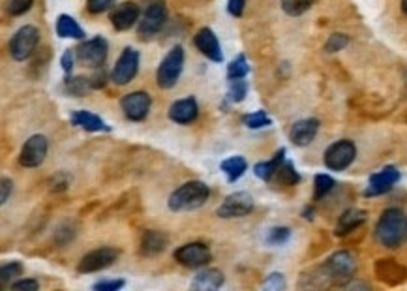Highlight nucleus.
Segmentation results:
<instances>
[{"instance_id":"obj_17","label":"nucleus","mask_w":407,"mask_h":291,"mask_svg":"<svg viewBox=\"0 0 407 291\" xmlns=\"http://www.w3.org/2000/svg\"><path fill=\"white\" fill-rule=\"evenodd\" d=\"M193 45L197 48L201 55L212 60V62H224V53H222V45H219L218 36L215 31L209 27L197 31V34L193 36Z\"/></svg>"},{"instance_id":"obj_46","label":"nucleus","mask_w":407,"mask_h":291,"mask_svg":"<svg viewBox=\"0 0 407 291\" xmlns=\"http://www.w3.org/2000/svg\"><path fill=\"white\" fill-rule=\"evenodd\" d=\"M0 190H2V194H0V203L6 205L11 196V190H13V182H11V179L4 177V179L0 180Z\"/></svg>"},{"instance_id":"obj_8","label":"nucleus","mask_w":407,"mask_h":291,"mask_svg":"<svg viewBox=\"0 0 407 291\" xmlns=\"http://www.w3.org/2000/svg\"><path fill=\"white\" fill-rule=\"evenodd\" d=\"M77 60L87 68H99L104 66L105 60H107V53H109V43L104 36H94L90 40H85L77 49Z\"/></svg>"},{"instance_id":"obj_9","label":"nucleus","mask_w":407,"mask_h":291,"mask_svg":"<svg viewBox=\"0 0 407 291\" xmlns=\"http://www.w3.org/2000/svg\"><path fill=\"white\" fill-rule=\"evenodd\" d=\"M139 58H141V55L137 49L124 48V51L120 53L115 66L111 70V81L119 87L128 85L139 72Z\"/></svg>"},{"instance_id":"obj_35","label":"nucleus","mask_w":407,"mask_h":291,"mask_svg":"<svg viewBox=\"0 0 407 291\" xmlns=\"http://www.w3.org/2000/svg\"><path fill=\"white\" fill-rule=\"evenodd\" d=\"M315 4V0H282V10L291 17H298Z\"/></svg>"},{"instance_id":"obj_4","label":"nucleus","mask_w":407,"mask_h":291,"mask_svg":"<svg viewBox=\"0 0 407 291\" xmlns=\"http://www.w3.org/2000/svg\"><path fill=\"white\" fill-rule=\"evenodd\" d=\"M184 60H186V55H184L183 45H175L169 49L156 70V83L160 89L169 90L177 85L178 77L184 70Z\"/></svg>"},{"instance_id":"obj_50","label":"nucleus","mask_w":407,"mask_h":291,"mask_svg":"<svg viewBox=\"0 0 407 291\" xmlns=\"http://www.w3.org/2000/svg\"><path fill=\"white\" fill-rule=\"evenodd\" d=\"M402 11L407 16V0H402Z\"/></svg>"},{"instance_id":"obj_32","label":"nucleus","mask_w":407,"mask_h":291,"mask_svg":"<svg viewBox=\"0 0 407 291\" xmlns=\"http://www.w3.org/2000/svg\"><path fill=\"white\" fill-rule=\"evenodd\" d=\"M289 238H291V229L286 226H274L265 233V243L268 246H283Z\"/></svg>"},{"instance_id":"obj_48","label":"nucleus","mask_w":407,"mask_h":291,"mask_svg":"<svg viewBox=\"0 0 407 291\" xmlns=\"http://www.w3.org/2000/svg\"><path fill=\"white\" fill-rule=\"evenodd\" d=\"M345 287H349V290H368V284H362V282H353V284H347Z\"/></svg>"},{"instance_id":"obj_15","label":"nucleus","mask_w":407,"mask_h":291,"mask_svg":"<svg viewBox=\"0 0 407 291\" xmlns=\"http://www.w3.org/2000/svg\"><path fill=\"white\" fill-rule=\"evenodd\" d=\"M400 180V171L394 168V165H386L381 171L370 175L368 179V186H366L364 196L366 197H376L383 196L386 192L392 190V186L396 185Z\"/></svg>"},{"instance_id":"obj_24","label":"nucleus","mask_w":407,"mask_h":291,"mask_svg":"<svg viewBox=\"0 0 407 291\" xmlns=\"http://www.w3.org/2000/svg\"><path fill=\"white\" fill-rule=\"evenodd\" d=\"M364 222H366V211H362V209H347V211L338 218L335 233L338 237H345L347 233L355 231V229L360 228Z\"/></svg>"},{"instance_id":"obj_36","label":"nucleus","mask_w":407,"mask_h":291,"mask_svg":"<svg viewBox=\"0 0 407 291\" xmlns=\"http://www.w3.org/2000/svg\"><path fill=\"white\" fill-rule=\"evenodd\" d=\"M276 177L278 180L286 186H295L300 182V175L297 173V170H295V165H293L291 162H283V165L280 168Z\"/></svg>"},{"instance_id":"obj_30","label":"nucleus","mask_w":407,"mask_h":291,"mask_svg":"<svg viewBox=\"0 0 407 291\" xmlns=\"http://www.w3.org/2000/svg\"><path fill=\"white\" fill-rule=\"evenodd\" d=\"M248 81L246 77H240V79H229L227 83V100L231 104H240V101L244 100L246 94H248Z\"/></svg>"},{"instance_id":"obj_18","label":"nucleus","mask_w":407,"mask_h":291,"mask_svg":"<svg viewBox=\"0 0 407 291\" xmlns=\"http://www.w3.org/2000/svg\"><path fill=\"white\" fill-rule=\"evenodd\" d=\"M319 132L318 119H303L297 121L289 130V139L293 145L297 147H308Z\"/></svg>"},{"instance_id":"obj_47","label":"nucleus","mask_w":407,"mask_h":291,"mask_svg":"<svg viewBox=\"0 0 407 291\" xmlns=\"http://www.w3.org/2000/svg\"><path fill=\"white\" fill-rule=\"evenodd\" d=\"M246 0H227V11L233 17H240L244 13Z\"/></svg>"},{"instance_id":"obj_20","label":"nucleus","mask_w":407,"mask_h":291,"mask_svg":"<svg viewBox=\"0 0 407 291\" xmlns=\"http://www.w3.org/2000/svg\"><path fill=\"white\" fill-rule=\"evenodd\" d=\"M376 275L389 286H396L407 278V269L394 260H379L376 263Z\"/></svg>"},{"instance_id":"obj_27","label":"nucleus","mask_w":407,"mask_h":291,"mask_svg":"<svg viewBox=\"0 0 407 291\" xmlns=\"http://www.w3.org/2000/svg\"><path fill=\"white\" fill-rule=\"evenodd\" d=\"M219 170L224 171L229 182H237L246 173V170H248V162L242 156H231V158H225L219 164Z\"/></svg>"},{"instance_id":"obj_43","label":"nucleus","mask_w":407,"mask_h":291,"mask_svg":"<svg viewBox=\"0 0 407 291\" xmlns=\"http://www.w3.org/2000/svg\"><path fill=\"white\" fill-rule=\"evenodd\" d=\"M115 0H87V10L90 13H102V11L109 10Z\"/></svg>"},{"instance_id":"obj_1","label":"nucleus","mask_w":407,"mask_h":291,"mask_svg":"<svg viewBox=\"0 0 407 291\" xmlns=\"http://www.w3.org/2000/svg\"><path fill=\"white\" fill-rule=\"evenodd\" d=\"M407 235V218L398 207L383 211L377 220L376 237L385 248H398Z\"/></svg>"},{"instance_id":"obj_45","label":"nucleus","mask_w":407,"mask_h":291,"mask_svg":"<svg viewBox=\"0 0 407 291\" xmlns=\"http://www.w3.org/2000/svg\"><path fill=\"white\" fill-rule=\"evenodd\" d=\"M124 286H126L124 280H102L96 282L92 287H94L96 291H119Z\"/></svg>"},{"instance_id":"obj_33","label":"nucleus","mask_w":407,"mask_h":291,"mask_svg":"<svg viewBox=\"0 0 407 291\" xmlns=\"http://www.w3.org/2000/svg\"><path fill=\"white\" fill-rule=\"evenodd\" d=\"M335 179L330 177V175H315V182H313V199L319 202V199H323L325 196H329L330 190L335 188Z\"/></svg>"},{"instance_id":"obj_12","label":"nucleus","mask_w":407,"mask_h":291,"mask_svg":"<svg viewBox=\"0 0 407 291\" xmlns=\"http://www.w3.org/2000/svg\"><path fill=\"white\" fill-rule=\"evenodd\" d=\"M151 96L145 90L130 92V94L122 96V100H120V109H122L126 119L131 122L145 121L146 116H148V111H151Z\"/></svg>"},{"instance_id":"obj_29","label":"nucleus","mask_w":407,"mask_h":291,"mask_svg":"<svg viewBox=\"0 0 407 291\" xmlns=\"http://www.w3.org/2000/svg\"><path fill=\"white\" fill-rule=\"evenodd\" d=\"M23 270H25V267H23L21 261H10V263L2 265V269H0V284H2V290L11 286V284L23 275Z\"/></svg>"},{"instance_id":"obj_13","label":"nucleus","mask_w":407,"mask_h":291,"mask_svg":"<svg viewBox=\"0 0 407 291\" xmlns=\"http://www.w3.org/2000/svg\"><path fill=\"white\" fill-rule=\"evenodd\" d=\"M116 258H119V250L116 248H111V246L96 248L81 258V261H79L77 265V273H81V275L99 273V270L107 269V267L115 263Z\"/></svg>"},{"instance_id":"obj_41","label":"nucleus","mask_w":407,"mask_h":291,"mask_svg":"<svg viewBox=\"0 0 407 291\" xmlns=\"http://www.w3.org/2000/svg\"><path fill=\"white\" fill-rule=\"evenodd\" d=\"M10 287L13 291H38L40 290V282L34 280V278H23V280L13 282Z\"/></svg>"},{"instance_id":"obj_3","label":"nucleus","mask_w":407,"mask_h":291,"mask_svg":"<svg viewBox=\"0 0 407 291\" xmlns=\"http://www.w3.org/2000/svg\"><path fill=\"white\" fill-rule=\"evenodd\" d=\"M168 21V8L163 0H146L145 11L137 23V38L141 42H151Z\"/></svg>"},{"instance_id":"obj_28","label":"nucleus","mask_w":407,"mask_h":291,"mask_svg":"<svg viewBox=\"0 0 407 291\" xmlns=\"http://www.w3.org/2000/svg\"><path fill=\"white\" fill-rule=\"evenodd\" d=\"M92 89V83H90V77H83V75H68L66 81H64V92L68 96H75V98H83L87 96Z\"/></svg>"},{"instance_id":"obj_22","label":"nucleus","mask_w":407,"mask_h":291,"mask_svg":"<svg viewBox=\"0 0 407 291\" xmlns=\"http://www.w3.org/2000/svg\"><path fill=\"white\" fill-rule=\"evenodd\" d=\"M224 273L219 269H212V267H205L193 276L192 290L197 291H215L224 286Z\"/></svg>"},{"instance_id":"obj_34","label":"nucleus","mask_w":407,"mask_h":291,"mask_svg":"<svg viewBox=\"0 0 407 291\" xmlns=\"http://www.w3.org/2000/svg\"><path fill=\"white\" fill-rule=\"evenodd\" d=\"M242 122H244V126L250 128V130H261V128L271 126L272 119L266 115V111L259 109V111L248 113V115L242 116Z\"/></svg>"},{"instance_id":"obj_39","label":"nucleus","mask_w":407,"mask_h":291,"mask_svg":"<svg viewBox=\"0 0 407 291\" xmlns=\"http://www.w3.org/2000/svg\"><path fill=\"white\" fill-rule=\"evenodd\" d=\"M90 83H92V89H104L107 85V81H111V74H107V70L104 66H99V68L94 70V74L89 75Z\"/></svg>"},{"instance_id":"obj_2","label":"nucleus","mask_w":407,"mask_h":291,"mask_svg":"<svg viewBox=\"0 0 407 291\" xmlns=\"http://www.w3.org/2000/svg\"><path fill=\"white\" fill-rule=\"evenodd\" d=\"M209 186L205 185L203 180H190L173 192L168 199V207L173 212L195 211L209 202Z\"/></svg>"},{"instance_id":"obj_26","label":"nucleus","mask_w":407,"mask_h":291,"mask_svg":"<svg viewBox=\"0 0 407 291\" xmlns=\"http://www.w3.org/2000/svg\"><path fill=\"white\" fill-rule=\"evenodd\" d=\"M55 28H57V36L63 38V40H66V38H72V40H83L85 38V31L81 28V25H79L72 16H68V13H60V16L57 17V25H55Z\"/></svg>"},{"instance_id":"obj_49","label":"nucleus","mask_w":407,"mask_h":291,"mask_svg":"<svg viewBox=\"0 0 407 291\" xmlns=\"http://www.w3.org/2000/svg\"><path fill=\"white\" fill-rule=\"evenodd\" d=\"M313 211L312 209H306V211H304V218H306V220H313Z\"/></svg>"},{"instance_id":"obj_7","label":"nucleus","mask_w":407,"mask_h":291,"mask_svg":"<svg viewBox=\"0 0 407 291\" xmlns=\"http://www.w3.org/2000/svg\"><path fill=\"white\" fill-rule=\"evenodd\" d=\"M357 158V147L349 139H340L336 143L330 145L323 154L325 168L330 171H344L347 170Z\"/></svg>"},{"instance_id":"obj_37","label":"nucleus","mask_w":407,"mask_h":291,"mask_svg":"<svg viewBox=\"0 0 407 291\" xmlns=\"http://www.w3.org/2000/svg\"><path fill=\"white\" fill-rule=\"evenodd\" d=\"M347 45H349V36L336 32V34H330L329 40L325 42V51L327 53H338V51L345 49Z\"/></svg>"},{"instance_id":"obj_31","label":"nucleus","mask_w":407,"mask_h":291,"mask_svg":"<svg viewBox=\"0 0 407 291\" xmlns=\"http://www.w3.org/2000/svg\"><path fill=\"white\" fill-rule=\"evenodd\" d=\"M248 74H250V64L246 60V55H237L227 66V79H240V77H246Z\"/></svg>"},{"instance_id":"obj_40","label":"nucleus","mask_w":407,"mask_h":291,"mask_svg":"<svg viewBox=\"0 0 407 291\" xmlns=\"http://www.w3.org/2000/svg\"><path fill=\"white\" fill-rule=\"evenodd\" d=\"M263 287L268 291H282L286 287V278H283L282 273H272L268 275L265 282H263Z\"/></svg>"},{"instance_id":"obj_23","label":"nucleus","mask_w":407,"mask_h":291,"mask_svg":"<svg viewBox=\"0 0 407 291\" xmlns=\"http://www.w3.org/2000/svg\"><path fill=\"white\" fill-rule=\"evenodd\" d=\"M169 246L168 233L158 231V229H146L141 235V254L143 256H158Z\"/></svg>"},{"instance_id":"obj_42","label":"nucleus","mask_w":407,"mask_h":291,"mask_svg":"<svg viewBox=\"0 0 407 291\" xmlns=\"http://www.w3.org/2000/svg\"><path fill=\"white\" fill-rule=\"evenodd\" d=\"M75 58H77V53H75V49H66L60 57V66H63L64 74L70 75L73 70V62H75Z\"/></svg>"},{"instance_id":"obj_14","label":"nucleus","mask_w":407,"mask_h":291,"mask_svg":"<svg viewBox=\"0 0 407 291\" xmlns=\"http://www.w3.org/2000/svg\"><path fill=\"white\" fill-rule=\"evenodd\" d=\"M254 211V197L248 192H235L225 197L224 203L218 207V216L224 220L229 218H242Z\"/></svg>"},{"instance_id":"obj_38","label":"nucleus","mask_w":407,"mask_h":291,"mask_svg":"<svg viewBox=\"0 0 407 291\" xmlns=\"http://www.w3.org/2000/svg\"><path fill=\"white\" fill-rule=\"evenodd\" d=\"M32 4H34V0H8L6 10H8L11 17H19L31 10Z\"/></svg>"},{"instance_id":"obj_25","label":"nucleus","mask_w":407,"mask_h":291,"mask_svg":"<svg viewBox=\"0 0 407 291\" xmlns=\"http://www.w3.org/2000/svg\"><path fill=\"white\" fill-rule=\"evenodd\" d=\"M283 162H286V148H280V150L272 156V160H268V162H259V164L254 165V173H256L257 179L268 182V180L276 177V173L280 171Z\"/></svg>"},{"instance_id":"obj_19","label":"nucleus","mask_w":407,"mask_h":291,"mask_svg":"<svg viewBox=\"0 0 407 291\" xmlns=\"http://www.w3.org/2000/svg\"><path fill=\"white\" fill-rule=\"evenodd\" d=\"M169 119L177 124H190L197 119L199 115V106L197 100L193 96L188 98H183V100L173 101L171 107H169Z\"/></svg>"},{"instance_id":"obj_5","label":"nucleus","mask_w":407,"mask_h":291,"mask_svg":"<svg viewBox=\"0 0 407 291\" xmlns=\"http://www.w3.org/2000/svg\"><path fill=\"white\" fill-rule=\"evenodd\" d=\"M325 270L330 278L332 286L345 287L351 282V278L355 276L357 270V260L355 256L347 252V250H340L330 256L329 260L325 261Z\"/></svg>"},{"instance_id":"obj_21","label":"nucleus","mask_w":407,"mask_h":291,"mask_svg":"<svg viewBox=\"0 0 407 291\" xmlns=\"http://www.w3.org/2000/svg\"><path fill=\"white\" fill-rule=\"evenodd\" d=\"M70 122L73 126L81 128L85 132H111V126L104 119H99L98 115L90 111H85V109H79V111H72L70 115Z\"/></svg>"},{"instance_id":"obj_6","label":"nucleus","mask_w":407,"mask_h":291,"mask_svg":"<svg viewBox=\"0 0 407 291\" xmlns=\"http://www.w3.org/2000/svg\"><path fill=\"white\" fill-rule=\"evenodd\" d=\"M38 43H40V31L32 25H25L11 36L8 49L13 60L23 62L26 58H31L32 53L36 51Z\"/></svg>"},{"instance_id":"obj_44","label":"nucleus","mask_w":407,"mask_h":291,"mask_svg":"<svg viewBox=\"0 0 407 291\" xmlns=\"http://www.w3.org/2000/svg\"><path fill=\"white\" fill-rule=\"evenodd\" d=\"M51 190L53 192H64L70 186V177L68 173H57L51 179Z\"/></svg>"},{"instance_id":"obj_16","label":"nucleus","mask_w":407,"mask_h":291,"mask_svg":"<svg viewBox=\"0 0 407 291\" xmlns=\"http://www.w3.org/2000/svg\"><path fill=\"white\" fill-rule=\"evenodd\" d=\"M139 19H141V10L136 2H122V4L115 6V10L111 11L109 16L111 25L119 32L130 31L139 23Z\"/></svg>"},{"instance_id":"obj_11","label":"nucleus","mask_w":407,"mask_h":291,"mask_svg":"<svg viewBox=\"0 0 407 291\" xmlns=\"http://www.w3.org/2000/svg\"><path fill=\"white\" fill-rule=\"evenodd\" d=\"M49 150V141L45 136L42 133H36V136H31L26 139L25 145L21 147V153H19V164L23 168H40L43 164V160L48 156Z\"/></svg>"},{"instance_id":"obj_10","label":"nucleus","mask_w":407,"mask_h":291,"mask_svg":"<svg viewBox=\"0 0 407 291\" xmlns=\"http://www.w3.org/2000/svg\"><path fill=\"white\" fill-rule=\"evenodd\" d=\"M173 258H175L177 263H180L183 267H188V269H203L212 261L209 246L203 243L183 244V246H178L175 250Z\"/></svg>"}]
</instances>
